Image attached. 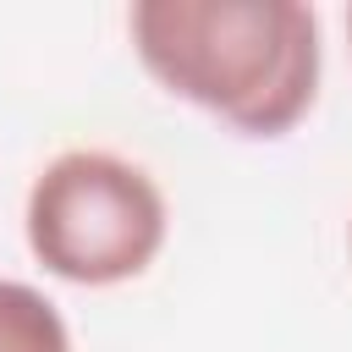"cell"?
Masks as SVG:
<instances>
[{
	"label": "cell",
	"mask_w": 352,
	"mask_h": 352,
	"mask_svg": "<svg viewBox=\"0 0 352 352\" xmlns=\"http://www.w3.org/2000/svg\"><path fill=\"white\" fill-rule=\"evenodd\" d=\"M143 72L242 138H286L319 99V16L302 0H138Z\"/></svg>",
	"instance_id": "6da1fadb"
},
{
	"label": "cell",
	"mask_w": 352,
	"mask_h": 352,
	"mask_svg": "<svg viewBox=\"0 0 352 352\" xmlns=\"http://www.w3.org/2000/svg\"><path fill=\"white\" fill-rule=\"evenodd\" d=\"M22 231L28 253L55 280L121 286L160 258L170 204L143 165L110 148H66L33 176Z\"/></svg>",
	"instance_id": "7a4b0ae2"
},
{
	"label": "cell",
	"mask_w": 352,
	"mask_h": 352,
	"mask_svg": "<svg viewBox=\"0 0 352 352\" xmlns=\"http://www.w3.org/2000/svg\"><path fill=\"white\" fill-rule=\"evenodd\" d=\"M0 352H72V330L38 286L0 280Z\"/></svg>",
	"instance_id": "3957f363"
},
{
	"label": "cell",
	"mask_w": 352,
	"mask_h": 352,
	"mask_svg": "<svg viewBox=\"0 0 352 352\" xmlns=\"http://www.w3.org/2000/svg\"><path fill=\"white\" fill-rule=\"evenodd\" d=\"M346 38H352V11H346Z\"/></svg>",
	"instance_id": "277c9868"
}]
</instances>
